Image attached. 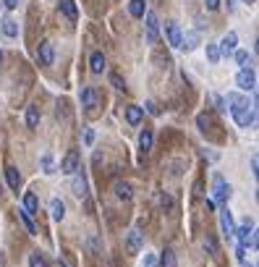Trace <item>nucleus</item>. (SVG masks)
<instances>
[{
	"instance_id": "c756f323",
	"label": "nucleus",
	"mask_w": 259,
	"mask_h": 267,
	"mask_svg": "<svg viewBox=\"0 0 259 267\" xmlns=\"http://www.w3.org/2000/svg\"><path fill=\"white\" fill-rule=\"evenodd\" d=\"M29 267H48V262H45V257H42V254H32Z\"/></svg>"
},
{
	"instance_id": "20e7f679",
	"label": "nucleus",
	"mask_w": 259,
	"mask_h": 267,
	"mask_svg": "<svg viewBox=\"0 0 259 267\" xmlns=\"http://www.w3.org/2000/svg\"><path fill=\"white\" fill-rule=\"evenodd\" d=\"M236 84L241 87L244 92H254L257 89V73L252 68H241V71H238V76H236Z\"/></svg>"
},
{
	"instance_id": "6e6552de",
	"label": "nucleus",
	"mask_w": 259,
	"mask_h": 267,
	"mask_svg": "<svg viewBox=\"0 0 259 267\" xmlns=\"http://www.w3.org/2000/svg\"><path fill=\"white\" fill-rule=\"evenodd\" d=\"M142 244H144V233L142 231H131V233H128V238H126V252L128 254H139Z\"/></svg>"
},
{
	"instance_id": "a211bd4d",
	"label": "nucleus",
	"mask_w": 259,
	"mask_h": 267,
	"mask_svg": "<svg viewBox=\"0 0 259 267\" xmlns=\"http://www.w3.org/2000/svg\"><path fill=\"white\" fill-rule=\"evenodd\" d=\"M50 215H52V220H63L66 217V205H63L60 199H52L50 202Z\"/></svg>"
},
{
	"instance_id": "f257e3e1",
	"label": "nucleus",
	"mask_w": 259,
	"mask_h": 267,
	"mask_svg": "<svg viewBox=\"0 0 259 267\" xmlns=\"http://www.w3.org/2000/svg\"><path fill=\"white\" fill-rule=\"evenodd\" d=\"M225 105L230 107V115L236 118V123L241 126V128L254 126L257 110H254V105H249V100H246L244 95H238V92H230V95L225 97Z\"/></svg>"
},
{
	"instance_id": "1a4fd4ad",
	"label": "nucleus",
	"mask_w": 259,
	"mask_h": 267,
	"mask_svg": "<svg viewBox=\"0 0 259 267\" xmlns=\"http://www.w3.org/2000/svg\"><path fill=\"white\" fill-rule=\"evenodd\" d=\"M236 45H238V34H236V32H228V34L223 37V42L217 45V48H220V55H233V53H236Z\"/></svg>"
},
{
	"instance_id": "f8f14e48",
	"label": "nucleus",
	"mask_w": 259,
	"mask_h": 267,
	"mask_svg": "<svg viewBox=\"0 0 259 267\" xmlns=\"http://www.w3.org/2000/svg\"><path fill=\"white\" fill-rule=\"evenodd\" d=\"M71 189H73V194H76L79 199H87V194H89V186H87V178L81 176V173H76V176H73V183H71Z\"/></svg>"
},
{
	"instance_id": "37998d69",
	"label": "nucleus",
	"mask_w": 259,
	"mask_h": 267,
	"mask_svg": "<svg viewBox=\"0 0 259 267\" xmlns=\"http://www.w3.org/2000/svg\"><path fill=\"white\" fill-rule=\"evenodd\" d=\"M244 3H254V0H244Z\"/></svg>"
},
{
	"instance_id": "4468645a",
	"label": "nucleus",
	"mask_w": 259,
	"mask_h": 267,
	"mask_svg": "<svg viewBox=\"0 0 259 267\" xmlns=\"http://www.w3.org/2000/svg\"><path fill=\"white\" fill-rule=\"evenodd\" d=\"M142 118H144V110L142 107H136V105H128L126 107V121L131 123V126H139V123H142Z\"/></svg>"
},
{
	"instance_id": "4be33fe9",
	"label": "nucleus",
	"mask_w": 259,
	"mask_h": 267,
	"mask_svg": "<svg viewBox=\"0 0 259 267\" xmlns=\"http://www.w3.org/2000/svg\"><path fill=\"white\" fill-rule=\"evenodd\" d=\"M199 45V32H186V37L181 40V48H186V50H194Z\"/></svg>"
},
{
	"instance_id": "39448f33",
	"label": "nucleus",
	"mask_w": 259,
	"mask_h": 267,
	"mask_svg": "<svg viewBox=\"0 0 259 267\" xmlns=\"http://www.w3.org/2000/svg\"><path fill=\"white\" fill-rule=\"evenodd\" d=\"M37 60H40V66H52L55 60V50H52V42H40V48H37Z\"/></svg>"
},
{
	"instance_id": "58836bf2",
	"label": "nucleus",
	"mask_w": 259,
	"mask_h": 267,
	"mask_svg": "<svg viewBox=\"0 0 259 267\" xmlns=\"http://www.w3.org/2000/svg\"><path fill=\"white\" fill-rule=\"evenodd\" d=\"M5 8H18V0H3Z\"/></svg>"
},
{
	"instance_id": "72a5a7b5",
	"label": "nucleus",
	"mask_w": 259,
	"mask_h": 267,
	"mask_svg": "<svg viewBox=\"0 0 259 267\" xmlns=\"http://www.w3.org/2000/svg\"><path fill=\"white\" fill-rule=\"evenodd\" d=\"M205 5H207V11H217V8H220V0H205Z\"/></svg>"
},
{
	"instance_id": "a19ab883",
	"label": "nucleus",
	"mask_w": 259,
	"mask_h": 267,
	"mask_svg": "<svg viewBox=\"0 0 259 267\" xmlns=\"http://www.w3.org/2000/svg\"><path fill=\"white\" fill-rule=\"evenodd\" d=\"M0 267H3V254H0Z\"/></svg>"
},
{
	"instance_id": "aec40b11",
	"label": "nucleus",
	"mask_w": 259,
	"mask_h": 267,
	"mask_svg": "<svg viewBox=\"0 0 259 267\" xmlns=\"http://www.w3.org/2000/svg\"><path fill=\"white\" fill-rule=\"evenodd\" d=\"M37 123H40V107L32 105V107H26V126L37 128Z\"/></svg>"
},
{
	"instance_id": "f3484780",
	"label": "nucleus",
	"mask_w": 259,
	"mask_h": 267,
	"mask_svg": "<svg viewBox=\"0 0 259 267\" xmlns=\"http://www.w3.org/2000/svg\"><path fill=\"white\" fill-rule=\"evenodd\" d=\"M115 197L118 199H123V202H128L134 197V191H131V183H126V181H118L115 183Z\"/></svg>"
},
{
	"instance_id": "f03ea898",
	"label": "nucleus",
	"mask_w": 259,
	"mask_h": 267,
	"mask_svg": "<svg viewBox=\"0 0 259 267\" xmlns=\"http://www.w3.org/2000/svg\"><path fill=\"white\" fill-rule=\"evenodd\" d=\"M233 236L238 238V246H241V249H249V246H257L254 225L249 223V220H246V223H241V225L236 228V231H233Z\"/></svg>"
},
{
	"instance_id": "ddd939ff",
	"label": "nucleus",
	"mask_w": 259,
	"mask_h": 267,
	"mask_svg": "<svg viewBox=\"0 0 259 267\" xmlns=\"http://www.w3.org/2000/svg\"><path fill=\"white\" fill-rule=\"evenodd\" d=\"M81 105H84V107H97V92H95V87H84V89H81Z\"/></svg>"
},
{
	"instance_id": "2f4dec72",
	"label": "nucleus",
	"mask_w": 259,
	"mask_h": 267,
	"mask_svg": "<svg viewBox=\"0 0 259 267\" xmlns=\"http://www.w3.org/2000/svg\"><path fill=\"white\" fill-rule=\"evenodd\" d=\"M42 168H45V173H55V168H52V158H50V155H45V158H42Z\"/></svg>"
},
{
	"instance_id": "c85d7f7f",
	"label": "nucleus",
	"mask_w": 259,
	"mask_h": 267,
	"mask_svg": "<svg viewBox=\"0 0 259 267\" xmlns=\"http://www.w3.org/2000/svg\"><path fill=\"white\" fill-rule=\"evenodd\" d=\"M18 217H21V220H24V225H26V231H29V233L34 236V233H37V228H34V223H32V217H29V215H26V213H24V210H18Z\"/></svg>"
},
{
	"instance_id": "7c9ffc66",
	"label": "nucleus",
	"mask_w": 259,
	"mask_h": 267,
	"mask_svg": "<svg viewBox=\"0 0 259 267\" xmlns=\"http://www.w3.org/2000/svg\"><path fill=\"white\" fill-rule=\"evenodd\" d=\"M205 249H207L209 254H217V244H215V238H212V236L205 238Z\"/></svg>"
},
{
	"instance_id": "4c0bfd02",
	"label": "nucleus",
	"mask_w": 259,
	"mask_h": 267,
	"mask_svg": "<svg viewBox=\"0 0 259 267\" xmlns=\"http://www.w3.org/2000/svg\"><path fill=\"white\" fill-rule=\"evenodd\" d=\"M144 265H147V267H155V257L147 254V257H144Z\"/></svg>"
},
{
	"instance_id": "9d476101",
	"label": "nucleus",
	"mask_w": 259,
	"mask_h": 267,
	"mask_svg": "<svg viewBox=\"0 0 259 267\" xmlns=\"http://www.w3.org/2000/svg\"><path fill=\"white\" fill-rule=\"evenodd\" d=\"M165 34H168V42L173 45V48H181V40H183V32H181V26L170 21L168 26H165Z\"/></svg>"
},
{
	"instance_id": "393cba45",
	"label": "nucleus",
	"mask_w": 259,
	"mask_h": 267,
	"mask_svg": "<svg viewBox=\"0 0 259 267\" xmlns=\"http://www.w3.org/2000/svg\"><path fill=\"white\" fill-rule=\"evenodd\" d=\"M128 13L134 18H142L144 16V0H131V3H128Z\"/></svg>"
},
{
	"instance_id": "cd10ccee",
	"label": "nucleus",
	"mask_w": 259,
	"mask_h": 267,
	"mask_svg": "<svg viewBox=\"0 0 259 267\" xmlns=\"http://www.w3.org/2000/svg\"><path fill=\"white\" fill-rule=\"evenodd\" d=\"M236 60H238V66H241V68H249V63H252V55H249L246 50H238V53H236Z\"/></svg>"
},
{
	"instance_id": "9b49d317",
	"label": "nucleus",
	"mask_w": 259,
	"mask_h": 267,
	"mask_svg": "<svg viewBox=\"0 0 259 267\" xmlns=\"http://www.w3.org/2000/svg\"><path fill=\"white\" fill-rule=\"evenodd\" d=\"M220 228H223V233H225L228 238L233 236V231H236L233 215H230V210H228V207H223V213H220Z\"/></svg>"
},
{
	"instance_id": "412c9836",
	"label": "nucleus",
	"mask_w": 259,
	"mask_h": 267,
	"mask_svg": "<svg viewBox=\"0 0 259 267\" xmlns=\"http://www.w3.org/2000/svg\"><path fill=\"white\" fill-rule=\"evenodd\" d=\"M3 34H5V37H18V24L13 21L11 16L3 18Z\"/></svg>"
},
{
	"instance_id": "6ab92c4d",
	"label": "nucleus",
	"mask_w": 259,
	"mask_h": 267,
	"mask_svg": "<svg viewBox=\"0 0 259 267\" xmlns=\"http://www.w3.org/2000/svg\"><path fill=\"white\" fill-rule=\"evenodd\" d=\"M60 11L66 13L68 21H76L79 13H76V5H73V0H60Z\"/></svg>"
},
{
	"instance_id": "b1692460",
	"label": "nucleus",
	"mask_w": 259,
	"mask_h": 267,
	"mask_svg": "<svg viewBox=\"0 0 259 267\" xmlns=\"http://www.w3.org/2000/svg\"><path fill=\"white\" fill-rule=\"evenodd\" d=\"M5 178H8V183H11V189L18 191V186H21V176H18V170L16 168H5Z\"/></svg>"
},
{
	"instance_id": "5701e85b",
	"label": "nucleus",
	"mask_w": 259,
	"mask_h": 267,
	"mask_svg": "<svg viewBox=\"0 0 259 267\" xmlns=\"http://www.w3.org/2000/svg\"><path fill=\"white\" fill-rule=\"evenodd\" d=\"M139 147H142V152L152 150V131H150V128H144V131L139 134Z\"/></svg>"
},
{
	"instance_id": "f704fd0d",
	"label": "nucleus",
	"mask_w": 259,
	"mask_h": 267,
	"mask_svg": "<svg viewBox=\"0 0 259 267\" xmlns=\"http://www.w3.org/2000/svg\"><path fill=\"white\" fill-rule=\"evenodd\" d=\"M147 113H152V115H160V107H157L155 103H147Z\"/></svg>"
},
{
	"instance_id": "a878e982",
	"label": "nucleus",
	"mask_w": 259,
	"mask_h": 267,
	"mask_svg": "<svg viewBox=\"0 0 259 267\" xmlns=\"http://www.w3.org/2000/svg\"><path fill=\"white\" fill-rule=\"evenodd\" d=\"M207 60H209V63H217V60H220V48H217L215 42L207 45Z\"/></svg>"
},
{
	"instance_id": "0eeeda50",
	"label": "nucleus",
	"mask_w": 259,
	"mask_h": 267,
	"mask_svg": "<svg viewBox=\"0 0 259 267\" xmlns=\"http://www.w3.org/2000/svg\"><path fill=\"white\" fill-rule=\"evenodd\" d=\"M157 37H160V21H157L155 13H147V42L155 45Z\"/></svg>"
},
{
	"instance_id": "bb28decb",
	"label": "nucleus",
	"mask_w": 259,
	"mask_h": 267,
	"mask_svg": "<svg viewBox=\"0 0 259 267\" xmlns=\"http://www.w3.org/2000/svg\"><path fill=\"white\" fill-rule=\"evenodd\" d=\"M160 267H175V254L170 249L162 252V260H160Z\"/></svg>"
},
{
	"instance_id": "dca6fc26",
	"label": "nucleus",
	"mask_w": 259,
	"mask_h": 267,
	"mask_svg": "<svg viewBox=\"0 0 259 267\" xmlns=\"http://www.w3.org/2000/svg\"><path fill=\"white\" fill-rule=\"evenodd\" d=\"M89 68H92V73H103V71H105V55H103V53H92Z\"/></svg>"
},
{
	"instance_id": "7ed1b4c3",
	"label": "nucleus",
	"mask_w": 259,
	"mask_h": 267,
	"mask_svg": "<svg viewBox=\"0 0 259 267\" xmlns=\"http://www.w3.org/2000/svg\"><path fill=\"white\" fill-rule=\"evenodd\" d=\"M212 183H215V199H212V202H217V205H228V199H230V186H228V181L220 176V173H215Z\"/></svg>"
},
{
	"instance_id": "e433bc0d",
	"label": "nucleus",
	"mask_w": 259,
	"mask_h": 267,
	"mask_svg": "<svg viewBox=\"0 0 259 267\" xmlns=\"http://www.w3.org/2000/svg\"><path fill=\"white\" fill-rule=\"evenodd\" d=\"M236 257H238L241 262H246V249H241V246H238V249H236Z\"/></svg>"
},
{
	"instance_id": "423d86ee",
	"label": "nucleus",
	"mask_w": 259,
	"mask_h": 267,
	"mask_svg": "<svg viewBox=\"0 0 259 267\" xmlns=\"http://www.w3.org/2000/svg\"><path fill=\"white\" fill-rule=\"evenodd\" d=\"M79 170V152H68L66 158H63V162H60V173H66V176H73V173Z\"/></svg>"
},
{
	"instance_id": "473e14b6",
	"label": "nucleus",
	"mask_w": 259,
	"mask_h": 267,
	"mask_svg": "<svg viewBox=\"0 0 259 267\" xmlns=\"http://www.w3.org/2000/svg\"><path fill=\"white\" fill-rule=\"evenodd\" d=\"M92 142H95V131H92V128H84V144L89 147Z\"/></svg>"
},
{
	"instance_id": "2eb2a0df",
	"label": "nucleus",
	"mask_w": 259,
	"mask_h": 267,
	"mask_svg": "<svg viewBox=\"0 0 259 267\" xmlns=\"http://www.w3.org/2000/svg\"><path fill=\"white\" fill-rule=\"evenodd\" d=\"M37 210H40L37 194H34V191H26V194H24V213H26V215H34Z\"/></svg>"
},
{
	"instance_id": "ea45409f",
	"label": "nucleus",
	"mask_w": 259,
	"mask_h": 267,
	"mask_svg": "<svg viewBox=\"0 0 259 267\" xmlns=\"http://www.w3.org/2000/svg\"><path fill=\"white\" fill-rule=\"evenodd\" d=\"M0 66H3V53H0Z\"/></svg>"
},
{
	"instance_id": "79ce46f5",
	"label": "nucleus",
	"mask_w": 259,
	"mask_h": 267,
	"mask_svg": "<svg viewBox=\"0 0 259 267\" xmlns=\"http://www.w3.org/2000/svg\"><path fill=\"white\" fill-rule=\"evenodd\" d=\"M244 267H254V265H246V262H244Z\"/></svg>"
},
{
	"instance_id": "c9c22d12",
	"label": "nucleus",
	"mask_w": 259,
	"mask_h": 267,
	"mask_svg": "<svg viewBox=\"0 0 259 267\" xmlns=\"http://www.w3.org/2000/svg\"><path fill=\"white\" fill-rule=\"evenodd\" d=\"M110 81H113V87H115V89H123V81H121V76H113Z\"/></svg>"
}]
</instances>
